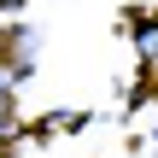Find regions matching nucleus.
<instances>
[{
    "label": "nucleus",
    "instance_id": "f03ea898",
    "mask_svg": "<svg viewBox=\"0 0 158 158\" xmlns=\"http://www.w3.org/2000/svg\"><path fill=\"white\" fill-rule=\"evenodd\" d=\"M12 76H18V70H6V64H0V100L12 94Z\"/></svg>",
    "mask_w": 158,
    "mask_h": 158
},
{
    "label": "nucleus",
    "instance_id": "f257e3e1",
    "mask_svg": "<svg viewBox=\"0 0 158 158\" xmlns=\"http://www.w3.org/2000/svg\"><path fill=\"white\" fill-rule=\"evenodd\" d=\"M135 41H141V53L158 64V23H141V29H135Z\"/></svg>",
    "mask_w": 158,
    "mask_h": 158
}]
</instances>
